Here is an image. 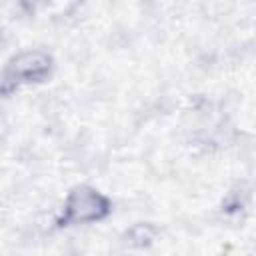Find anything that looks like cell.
<instances>
[{
    "instance_id": "cell-1",
    "label": "cell",
    "mask_w": 256,
    "mask_h": 256,
    "mask_svg": "<svg viewBox=\"0 0 256 256\" xmlns=\"http://www.w3.org/2000/svg\"><path fill=\"white\" fill-rule=\"evenodd\" d=\"M50 70V58L38 52H28L12 60V64L6 68L0 84L2 90H12L20 82H30V80H40L48 74Z\"/></svg>"
},
{
    "instance_id": "cell-2",
    "label": "cell",
    "mask_w": 256,
    "mask_h": 256,
    "mask_svg": "<svg viewBox=\"0 0 256 256\" xmlns=\"http://www.w3.org/2000/svg\"><path fill=\"white\" fill-rule=\"evenodd\" d=\"M108 212V202L100 194L88 188H78L70 194L68 206H66V216L62 222H90V220H100Z\"/></svg>"
}]
</instances>
